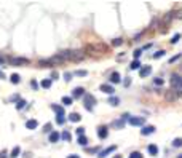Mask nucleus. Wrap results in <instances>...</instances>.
<instances>
[{
	"label": "nucleus",
	"instance_id": "7c9ffc66",
	"mask_svg": "<svg viewBox=\"0 0 182 158\" xmlns=\"http://www.w3.org/2000/svg\"><path fill=\"white\" fill-rule=\"evenodd\" d=\"M19 153H21V149H19V147H15V149H13V152L10 153V157H11V158H16Z\"/></svg>",
	"mask_w": 182,
	"mask_h": 158
},
{
	"label": "nucleus",
	"instance_id": "7ed1b4c3",
	"mask_svg": "<svg viewBox=\"0 0 182 158\" xmlns=\"http://www.w3.org/2000/svg\"><path fill=\"white\" fill-rule=\"evenodd\" d=\"M83 104H85L86 110L93 112V105H96V104H97V101L94 99L93 94H86V93H85V96H83Z\"/></svg>",
	"mask_w": 182,
	"mask_h": 158
},
{
	"label": "nucleus",
	"instance_id": "1a4fd4ad",
	"mask_svg": "<svg viewBox=\"0 0 182 158\" xmlns=\"http://www.w3.org/2000/svg\"><path fill=\"white\" fill-rule=\"evenodd\" d=\"M152 133H155V126L154 125H144L141 128V134L142 136H149V134H152Z\"/></svg>",
	"mask_w": 182,
	"mask_h": 158
},
{
	"label": "nucleus",
	"instance_id": "4468645a",
	"mask_svg": "<svg viewBox=\"0 0 182 158\" xmlns=\"http://www.w3.org/2000/svg\"><path fill=\"white\" fill-rule=\"evenodd\" d=\"M61 139V134L58 133V131H53V133H50V136H48V141L51 142V144H54V142H58Z\"/></svg>",
	"mask_w": 182,
	"mask_h": 158
},
{
	"label": "nucleus",
	"instance_id": "49530a36",
	"mask_svg": "<svg viewBox=\"0 0 182 158\" xmlns=\"http://www.w3.org/2000/svg\"><path fill=\"white\" fill-rule=\"evenodd\" d=\"M7 153H8L7 150H2V152H0V158H7Z\"/></svg>",
	"mask_w": 182,
	"mask_h": 158
},
{
	"label": "nucleus",
	"instance_id": "de8ad7c7",
	"mask_svg": "<svg viewBox=\"0 0 182 158\" xmlns=\"http://www.w3.org/2000/svg\"><path fill=\"white\" fill-rule=\"evenodd\" d=\"M7 64V59H5V58H2L0 56V65H5Z\"/></svg>",
	"mask_w": 182,
	"mask_h": 158
},
{
	"label": "nucleus",
	"instance_id": "603ef678",
	"mask_svg": "<svg viewBox=\"0 0 182 158\" xmlns=\"http://www.w3.org/2000/svg\"><path fill=\"white\" fill-rule=\"evenodd\" d=\"M67 158H80V157H78V155H69Z\"/></svg>",
	"mask_w": 182,
	"mask_h": 158
},
{
	"label": "nucleus",
	"instance_id": "6e6d98bb",
	"mask_svg": "<svg viewBox=\"0 0 182 158\" xmlns=\"http://www.w3.org/2000/svg\"><path fill=\"white\" fill-rule=\"evenodd\" d=\"M177 158H182V153H181V155H179V157H177Z\"/></svg>",
	"mask_w": 182,
	"mask_h": 158
},
{
	"label": "nucleus",
	"instance_id": "6ab92c4d",
	"mask_svg": "<svg viewBox=\"0 0 182 158\" xmlns=\"http://www.w3.org/2000/svg\"><path fill=\"white\" fill-rule=\"evenodd\" d=\"M147 152H149L152 157H155V155H158V147L155 145V144H150V145L147 147Z\"/></svg>",
	"mask_w": 182,
	"mask_h": 158
},
{
	"label": "nucleus",
	"instance_id": "f3484780",
	"mask_svg": "<svg viewBox=\"0 0 182 158\" xmlns=\"http://www.w3.org/2000/svg\"><path fill=\"white\" fill-rule=\"evenodd\" d=\"M37 126H38V122H37V120H27V122H26V128H27V130H35Z\"/></svg>",
	"mask_w": 182,
	"mask_h": 158
},
{
	"label": "nucleus",
	"instance_id": "aec40b11",
	"mask_svg": "<svg viewBox=\"0 0 182 158\" xmlns=\"http://www.w3.org/2000/svg\"><path fill=\"white\" fill-rule=\"evenodd\" d=\"M80 120H81V117H80V114H77V112H73V114L69 115V122H72V123H78Z\"/></svg>",
	"mask_w": 182,
	"mask_h": 158
},
{
	"label": "nucleus",
	"instance_id": "c9c22d12",
	"mask_svg": "<svg viewBox=\"0 0 182 158\" xmlns=\"http://www.w3.org/2000/svg\"><path fill=\"white\" fill-rule=\"evenodd\" d=\"M30 86H32V89H38V86H40V83H38V81L37 80H30Z\"/></svg>",
	"mask_w": 182,
	"mask_h": 158
},
{
	"label": "nucleus",
	"instance_id": "473e14b6",
	"mask_svg": "<svg viewBox=\"0 0 182 158\" xmlns=\"http://www.w3.org/2000/svg\"><path fill=\"white\" fill-rule=\"evenodd\" d=\"M165 54H166V51H165V50H160V51H157V53L154 54V58H155V59H158V58H163Z\"/></svg>",
	"mask_w": 182,
	"mask_h": 158
},
{
	"label": "nucleus",
	"instance_id": "ddd939ff",
	"mask_svg": "<svg viewBox=\"0 0 182 158\" xmlns=\"http://www.w3.org/2000/svg\"><path fill=\"white\" fill-rule=\"evenodd\" d=\"M51 109L56 112V117H64V109L62 105H58V104H51Z\"/></svg>",
	"mask_w": 182,
	"mask_h": 158
},
{
	"label": "nucleus",
	"instance_id": "5fc2aeb1",
	"mask_svg": "<svg viewBox=\"0 0 182 158\" xmlns=\"http://www.w3.org/2000/svg\"><path fill=\"white\" fill-rule=\"evenodd\" d=\"M179 69H181V70H182V62H181V65H179Z\"/></svg>",
	"mask_w": 182,
	"mask_h": 158
},
{
	"label": "nucleus",
	"instance_id": "a19ab883",
	"mask_svg": "<svg viewBox=\"0 0 182 158\" xmlns=\"http://www.w3.org/2000/svg\"><path fill=\"white\" fill-rule=\"evenodd\" d=\"M56 123H59V125H64V123H66V118H64V117H56Z\"/></svg>",
	"mask_w": 182,
	"mask_h": 158
},
{
	"label": "nucleus",
	"instance_id": "3c124183",
	"mask_svg": "<svg viewBox=\"0 0 182 158\" xmlns=\"http://www.w3.org/2000/svg\"><path fill=\"white\" fill-rule=\"evenodd\" d=\"M3 78H5V73L2 72V70H0V80H3Z\"/></svg>",
	"mask_w": 182,
	"mask_h": 158
},
{
	"label": "nucleus",
	"instance_id": "cd10ccee",
	"mask_svg": "<svg viewBox=\"0 0 182 158\" xmlns=\"http://www.w3.org/2000/svg\"><path fill=\"white\" fill-rule=\"evenodd\" d=\"M26 107V101L24 99H18V102H16V109L18 110H23Z\"/></svg>",
	"mask_w": 182,
	"mask_h": 158
},
{
	"label": "nucleus",
	"instance_id": "72a5a7b5",
	"mask_svg": "<svg viewBox=\"0 0 182 158\" xmlns=\"http://www.w3.org/2000/svg\"><path fill=\"white\" fill-rule=\"evenodd\" d=\"M181 58H182V54H176V56H173V58H171V59H169V61H168V64H173V62L179 61Z\"/></svg>",
	"mask_w": 182,
	"mask_h": 158
},
{
	"label": "nucleus",
	"instance_id": "e433bc0d",
	"mask_svg": "<svg viewBox=\"0 0 182 158\" xmlns=\"http://www.w3.org/2000/svg\"><path fill=\"white\" fill-rule=\"evenodd\" d=\"M128 158H142V153L141 152H133V153H130Z\"/></svg>",
	"mask_w": 182,
	"mask_h": 158
},
{
	"label": "nucleus",
	"instance_id": "bb28decb",
	"mask_svg": "<svg viewBox=\"0 0 182 158\" xmlns=\"http://www.w3.org/2000/svg\"><path fill=\"white\" fill-rule=\"evenodd\" d=\"M130 69L131 70H141V62H139V61H134V59H133V62H131V65H130Z\"/></svg>",
	"mask_w": 182,
	"mask_h": 158
},
{
	"label": "nucleus",
	"instance_id": "423d86ee",
	"mask_svg": "<svg viewBox=\"0 0 182 158\" xmlns=\"http://www.w3.org/2000/svg\"><path fill=\"white\" fill-rule=\"evenodd\" d=\"M177 93H176V91H174V89H168V91H166L165 93V99H166V102H174L176 101V99H177Z\"/></svg>",
	"mask_w": 182,
	"mask_h": 158
},
{
	"label": "nucleus",
	"instance_id": "4c0bfd02",
	"mask_svg": "<svg viewBox=\"0 0 182 158\" xmlns=\"http://www.w3.org/2000/svg\"><path fill=\"white\" fill-rule=\"evenodd\" d=\"M142 54V50H136V51H134V61H139V56H141Z\"/></svg>",
	"mask_w": 182,
	"mask_h": 158
},
{
	"label": "nucleus",
	"instance_id": "39448f33",
	"mask_svg": "<svg viewBox=\"0 0 182 158\" xmlns=\"http://www.w3.org/2000/svg\"><path fill=\"white\" fill-rule=\"evenodd\" d=\"M10 64L11 65H27L29 59L27 58H10Z\"/></svg>",
	"mask_w": 182,
	"mask_h": 158
},
{
	"label": "nucleus",
	"instance_id": "5701e85b",
	"mask_svg": "<svg viewBox=\"0 0 182 158\" xmlns=\"http://www.w3.org/2000/svg\"><path fill=\"white\" fill-rule=\"evenodd\" d=\"M109 104L112 105V107H117V105L120 104V99H118L117 96H110L109 97Z\"/></svg>",
	"mask_w": 182,
	"mask_h": 158
},
{
	"label": "nucleus",
	"instance_id": "58836bf2",
	"mask_svg": "<svg viewBox=\"0 0 182 158\" xmlns=\"http://www.w3.org/2000/svg\"><path fill=\"white\" fill-rule=\"evenodd\" d=\"M43 131H45V133H53V130H51V123H46V125H45V128H43Z\"/></svg>",
	"mask_w": 182,
	"mask_h": 158
},
{
	"label": "nucleus",
	"instance_id": "a211bd4d",
	"mask_svg": "<svg viewBox=\"0 0 182 158\" xmlns=\"http://www.w3.org/2000/svg\"><path fill=\"white\" fill-rule=\"evenodd\" d=\"M51 83H53L51 78H45V80L40 81V86H42L43 89H50V88H51Z\"/></svg>",
	"mask_w": 182,
	"mask_h": 158
},
{
	"label": "nucleus",
	"instance_id": "4be33fe9",
	"mask_svg": "<svg viewBox=\"0 0 182 158\" xmlns=\"http://www.w3.org/2000/svg\"><path fill=\"white\" fill-rule=\"evenodd\" d=\"M61 102H62V105H72L73 104V99H72V96H62Z\"/></svg>",
	"mask_w": 182,
	"mask_h": 158
},
{
	"label": "nucleus",
	"instance_id": "f03ea898",
	"mask_svg": "<svg viewBox=\"0 0 182 158\" xmlns=\"http://www.w3.org/2000/svg\"><path fill=\"white\" fill-rule=\"evenodd\" d=\"M169 83H171V89H174L177 96H182V77L177 75V73H173L169 78Z\"/></svg>",
	"mask_w": 182,
	"mask_h": 158
},
{
	"label": "nucleus",
	"instance_id": "a18cd8bd",
	"mask_svg": "<svg viewBox=\"0 0 182 158\" xmlns=\"http://www.w3.org/2000/svg\"><path fill=\"white\" fill-rule=\"evenodd\" d=\"M77 134L78 136H83L85 134V128H77Z\"/></svg>",
	"mask_w": 182,
	"mask_h": 158
},
{
	"label": "nucleus",
	"instance_id": "2eb2a0df",
	"mask_svg": "<svg viewBox=\"0 0 182 158\" xmlns=\"http://www.w3.org/2000/svg\"><path fill=\"white\" fill-rule=\"evenodd\" d=\"M152 73V67L150 65H147V67H141V70H139V75H141L142 78H146L147 75H150Z\"/></svg>",
	"mask_w": 182,
	"mask_h": 158
},
{
	"label": "nucleus",
	"instance_id": "f257e3e1",
	"mask_svg": "<svg viewBox=\"0 0 182 158\" xmlns=\"http://www.w3.org/2000/svg\"><path fill=\"white\" fill-rule=\"evenodd\" d=\"M62 61H81L85 58V51L83 50H62L56 54Z\"/></svg>",
	"mask_w": 182,
	"mask_h": 158
},
{
	"label": "nucleus",
	"instance_id": "c85d7f7f",
	"mask_svg": "<svg viewBox=\"0 0 182 158\" xmlns=\"http://www.w3.org/2000/svg\"><path fill=\"white\" fill-rule=\"evenodd\" d=\"M120 45H123V38L117 37V38H113L112 40V46H120Z\"/></svg>",
	"mask_w": 182,
	"mask_h": 158
},
{
	"label": "nucleus",
	"instance_id": "c756f323",
	"mask_svg": "<svg viewBox=\"0 0 182 158\" xmlns=\"http://www.w3.org/2000/svg\"><path fill=\"white\" fill-rule=\"evenodd\" d=\"M173 147H176V149H179V147H182V139L181 138H176L173 141Z\"/></svg>",
	"mask_w": 182,
	"mask_h": 158
},
{
	"label": "nucleus",
	"instance_id": "b1692460",
	"mask_svg": "<svg viewBox=\"0 0 182 158\" xmlns=\"http://www.w3.org/2000/svg\"><path fill=\"white\" fill-rule=\"evenodd\" d=\"M78 145H81V147H83V145H88V138H86V136H85V134H83V136H78Z\"/></svg>",
	"mask_w": 182,
	"mask_h": 158
},
{
	"label": "nucleus",
	"instance_id": "8fccbe9b",
	"mask_svg": "<svg viewBox=\"0 0 182 158\" xmlns=\"http://www.w3.org/2000/svg\"><path fill=\"white\" fill-rule=\"evenodd\" d=\"M130 83H131V80H130V78H126V80H125V86H130Z\"/></svg>",
	"mask_w": 182,
	"mask_h": 158
},
{
	"label": "nucleus",
	"instance_id": "c03bdc74",
	"mask_svg": "<svg viewBox=\"0 0 182 158\" xmlns=\"http://www.w3.org/2000/svg\"><path fill=\"white\" fill-rule=\"evenodd\" d=\"M89 153H97L99 152V147H93V149H88Z\"/></svg>",
	"mask_w": 182,
	"mask_h": 158
},
{
	"label": "nucleus",
	"instance_id": "9b49d317",
	"mask_svg": "<svg viewBox=\"0 0 182 158\" xmlns=\"http://www.w3.org/2000/svg\"><path fill=\"white\" fill-rule=\"evenodd\" d=\"M85 96V88H81V86H77V88L72 91V99L75 97H83Z\"/></svg>",
	"mask_w": 182,
	"mask_h": 158
},
{
	"label": "nucleus",
	"instance_id": "412c9836",
	"mask_svg": "<svg viewBox=\"0 0 182 158\" xmlns=\"http://www.w3.org/2000/svg\"><path fill=\"white\" fill-rule=\"evenodd\" d=\"M123 126H125V122H123V120H115V122H112V128H115V130H121V128H123Z\"/></svg>",
	"mask_w": 182,
	"mask_h": 158
},
{
	"label": "nucleus",
	"instance_id": "0eeeda50",
	"mask_svg": "<svg viewBox=\"0 0 182 158\" xmlns=\"http://www.w3.org/2000/svg\"><path fill=\"white\" fill-rule=\"evenodd\" d=\"M99 89H101L102 93L109 94V96H112V94L115 93V88H113L112 85H109V83H102V85L99 86Z\"/></svg>",
	"mask_w": 182,
	"mask_h": 158
},
{
	"label": "nucleus",
	"instance_id": "393cba45",
	"mask_svg": "<svg viewBox=\"0 0 182 158\" xmlns=\"http://www.w3.org/2000/svg\"><path fill=\"white\" fill-rule=\"evenodd\" d=\"M10 81H11L13 85H18V83L21 81V77L18 75V73H13L11 77H10Z\"/></svg>",
	"mask_w": 182,
	"mask_h": 158
},
{
	"label": "nucleus",
	"instance_id": "dca6fc26",
	"mask_svg": "<svg viewBox=\"0 0 182 158\" xmlns=\"http://www.w3.org/2000/svg\"><path fill=\"white\" fill-rule=\"evenodd\" d=\"M110 81H112L113 85H117V83H120V81H121L120 73H118V72H112V73H110Z\"/></svg>",
	"mask_w": 182,
	"mask_h": 158
},
{
	"label": "nucleus",
	"instance_id": "37998d69",
	"mask_svg": "<svg viewBox=\"0 0 182 158\" xmlns=\"http://www.w3.org/2000/svg\"><path fill=\"white\" fill-rule=\"evenodd\" d=\"M64 80L66 81H70V80H72V73H69V72L64 73Z\"/></svg>",
	"mask_w": 182,
	"mask_h": 158
},
{
	"label": "nucleus",
	"instance_id": "a878e982",
	"mask_svg": "<svg viewBox=\"0 0 182 158\" xmlns=\"http://www.w3.org/2000/svg\"><path fill=\"white\" fill-rule=\"evenodd\" d=\"M61 139H62V141H72V134L69 133V131H64V133L61 134Z\"/></svg>",
	"mask_w": 182,
	"mask_h": 158
},
{
	"label": "nucleus",
	"instance_id": "9d476101",
	"mask_svg": "<svg viewBox=\"0 0 182 158\" xmlns=\"http://www.w3.org/2000/svg\"><path fill=\"white\" fill-rule=\"evenodd\" d=\"M117 150V145H110V147H107V149H104V150H101V153L97 155L99 158H105L107 155H110L112 152H115Z\"/></svg>",
	"mask_w": 182,
	"mask_h": 158
},
{
	"label": "nucleus",
	"instance_id": "f8f14e48",
	"mask_svg": "<svg viewBox=\"0 0 182 158\" xmlns=\"http://www.w3.org/2000/svg\"><path fill=\"white\" fill-rule=\"evenodd\" d=\"M107 134H109V128H107V126H99V128H97V136L101 139H105Z\"/></svg>",
	"mask_w": 182,
	"mask_h": 158
},
{
	"label": "nucleus",
	"instance_id": "20e7f679",
	"mask_svg": "<svg viewBox=\"0 0 182 158\" xmlns=\"http://www.w3.org/2000/svg\"><path fill=\"white\" fill-rule=\"evenodd\" d=\"M128 123H130L131 126H144L146 125V118L144 117H130Z\"/></svg>",
	"mask_w": 182,
	"mask_h": 158
},
{
	"label": "nucleus",
	"instance_id": "2f4dec72",
	"mask_svg": "<svg viewBox=\"0 0 182 158\" xmlns=\"http://www.w3.org/2000/svg\"><path fill=\"white\" fill-rule=\"evenodd\" d=\"M179 38H181V34H174V35H173V38L169 40V43H171V45L177 43V42H179Z\"/></svg>",
	"mask_w": 182,
	"mask_h": 158
},
{
	"label": "nucleus",
	"instance_id": "864d4df0",
	"mask_svg": "<svg viewBox=\"0 0 182 158\" xmlns=\"http://www.w3.org/2000/svg\"><path fill=\"white\" fill-rule=\"evenodd\" d=\"M113 158H121V157H120V155H115V157H113Z\"/></svg>",
	"mask_w": 182,
	"mask_h": 158
},
{
	"label": "nucleus",
	"instance_id": "ea45409f",
	"mask_svg": "<svg viewBox=\"0 0 182 158\" xmlns=\"http://www.w3.org/2000/svg\"><path fill=\"white\" fill-rule=\"evenodd\" d=\"M174 18H176V19H182V10L174 11Z\"/></svg>",
	"mask_w": 182,
	"mask_h": 158
},
{
	"label": "nucleus",
	"instance_id": "79ce46f5",
	"mask_svg": "<svg viewBox=\"0 0 182 158\" xmlns=\"http://www.w3.org/2000/svg\"><path fill=\"white\" fill-rule=\"evenodd\" d=\"M154 83H155V85H160V86H161L163 83H165V81H163V78H155Z\"/></svg>",
	"mask_w": 182,
	"mask_h": 158
},
{
	"label": "nucleus",
	"instance_id": "09e8293b",
	"mask_svg": "<svg viewBox=\"0 0 182 158\" xmlns=\"http://www.w3.org/2000/svg\"><path fill=\"white\" fill-rule=\"evenodd\" d=\"M58 78H59V75H58V73L54 72V73L51 75V81H53V80H58Z\"/></svg>",
	"mask_w": 182,
	"mask_h": 158
},
{
	"label": "nucleus",
	"instance_id": "6e6552de",
	"mask_svg": "<svg viewBox=\"0 0 182 158\" xmlns=\"http://www.w3.org/2000/svg\"><path fill=\"white\" fill-rule=\"evenodd\" d=\"M173 19H174V11H168V13H165V16L161 18V24L163 26H168Z\"/></svg>",
	"mask_w": 182,
	"mask_h": 158
},
{
	"label": "nucleus",
	"instance_id": "f704fd0d",
	"mask_svg": "<svg viewBox=\"0 0 182 158\" xmlns=\"http://www.w3.org/2000/svg\"><path fill=\"white\" fill-rule=\"evenodd\" d=\"M75 75H78V77H86V75H88V72H86V70H75Z\"/></svg>",
	"mask_w": 182,
	"mask_h": 158
}]
</instances>
